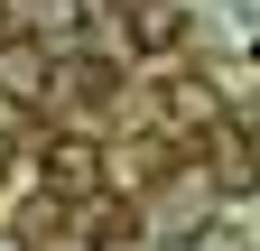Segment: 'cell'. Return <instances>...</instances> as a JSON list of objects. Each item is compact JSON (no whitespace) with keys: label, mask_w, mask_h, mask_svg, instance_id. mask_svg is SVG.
Wrapping results in <instances>:
<instances>
[{"label":"cell","mask_w":260,"mask_h":251,"mask_svg":"<svg viewBox=\"0 0 260 251\" xmlns=\"http://www.w3.org/2000/svg\"><path fill=\"white\" fill-rule=\"evenodd\" d=\"M38 177H47V205H84L93 186H103V149L93 140H47Z\"/></svg>","instance_id":"6da1fadb"},{"label":"cell","mask_w":260,"mask_h":251,"mask_svg":"<svg viewBox=\"0 0 260 251\" xmlns=\"http://www.w3.org/2000/svg\"><path fill=\"white\" fill-rule=\"evenodd\" d=\"M0 93L10 103H38L47 93V47L38 38H0Z\"/></svg>","instance_id":"7a4b0ae2"},{"label":"cell","mask_w":260,"mask_h":251,"mask_svg":"<svg viewBox=\"0 0 260 251\" xmlns=\"http://www.w3.org/2000/svg\"><path fill=\"white\" fill-rule=\"evenodd\" d=\"M214 186H223V196H251V186H260L251 140H242V131H223V121H214Z\"/></svg>","instance_id":"3957f363"},{"label":"cell","mask_w":260,"mask_h":251,"mask_svg":"<svg viewBox=\"0 0 260 251\" xmlns=\"http://www.w3.org/2000/svg\"><path fill=\"white\" fill-rule=\"evenodd\" d=\"M84 251H130V242H140V214H130V205H84V233H75Z\"/></svg>","instance_id":"277c9868"},{"label":"cell","mask_w":260,"mask_h":251,"mask_svg":"<svg viewBox=\"0 0 260 251\" xmlns=\"http://www.w3.org/2000/svg\"><path fill=\"white\" fill-rule=\"evenodd\" d=\"M177 38H186V19L168 10V0H140V19H130V47H149V56H158V47H177Z\"/></svg>","instance_id":"5b68a950"},{"label":"cell","mask_w":260,"mask_h":251,"mask_svg":"<svg viewBox=\"0 0 260 251\" xmlns=\"http://www.w3.org/2000/svg\"><path fill=\"white\" fill-rule=\"evenodd\" d=\"M75 28H84V0H28V38H75Z\"/></svg>","instance_id":"8992f818"},{"label":"cell","mask_w":260,"mask_h":251,"mask_svg":"<svg viewBox=\"0 0 260 251\" xmlns=\"http://www.w3.org/2000/svg\"><path fill=\"white\" fill-rule=\"evenodd\" d=\"M112 177H121V186H149V177H168V149H158V140H130V149H112Z\"/></svg>","instance_id":"52a82bcc"},{"label":"cell","mask_w":260,"mask_h":251,"mask_svg":"<svg viewBox=\"0 0 260 251\" xmlns=\"http://www.w3.org/2000/svg\"><path fill=\"white\" fill-rule=\"evenodd\" d=\"M0 251H28V242H19V233H0Z\"/></svg>","instance_id":"ba28073f"}]
</instances>
